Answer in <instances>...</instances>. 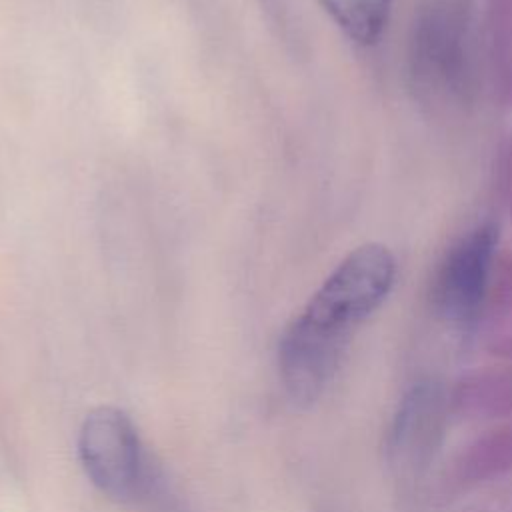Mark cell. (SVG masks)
I'll return each mask as SVG.
<instances>
[{
	"instance_id": "cell-1",
	"label": "cell",
	"mask_w": 512,
	"mask_h": 512,
	"mask_svg": "<svg viewBox=\"0 0 512 512\" xmlns=\"http://www.w3.org/2000/svg\"><path fill=\"white\" fill-rule=\"evenodd\" d=\"M396 260L378 242L354 248L286 326L278 344V368L290 398L316 402L334 378L356 330L392 290Z\"/></svg>"
},
{
	"instance_id": "cell-2",
	"label": "cell",
	"mask_w": 512,
	"mask_h": 512,
	"mask_svg": "<svg viewBox=\"0 0 512 512\" xmlns=\"http://www.w3.org/2000/svg\"><path fill=\"white\" fill-rule=\"evenodd\" d=\"M78 456L90 482L118 504L140 500L152 484L140 434L130 416L114 406L86 414L78 432Z\"/></svg>"
},
{
	"instance_id": "cell-3",
	"label": "cell",
	"mask_w": 512,
	"mask_h": 512,
	"mask_svg": "<svg viewBox=\"0 0 512 512\" xmlns=\"http://www.w3.org/2000/svg\"><path fill=\"white\" fill-rule=\"evenodd\" d=\"M496 244L498 226L486 220L474 226L446 252L432 288L434 304L446 320L464 326L476 318L486 292Z\"/></svg>"
},
{
	"instance_id": "cell-4",
	"label": "cell",
	"mask_w": 512,
	"mask_h": 512,
	"mask_svg": "<svg viewBox=\"0 0 512 512\" xmlns=\"http://www.w3.org/2000/svg\"><path fill=\"white\" fill-rule=\"evenodd\" d=\"M418 58L428 70L440 74L448 84H456L462 78V28L454 14L436 10L430 14L418 32Z\"/></svg>"
},
{
	"instance_id": "cell-5",
	"label": "cell",
	"mask_w": 512,
	"mask_h": 512,
	"mask_svg": "<svg viewBox=\"0 0 512 512\" xmlns=\"http://www.w3.org/2000/svg\"><path fill=\"white\" fill-rule=\"evenodd\" d=\"M334 24L356 44L372 46L380 40L392 0H318Z\"/></svg>"
}]
</instances>
